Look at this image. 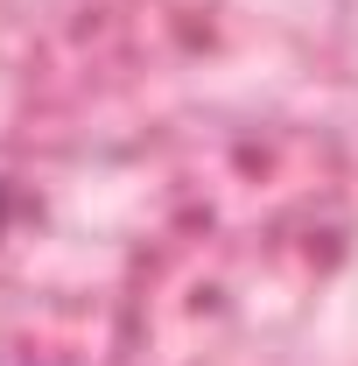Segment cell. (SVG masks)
Instances as JSON below:
<instances>
[{
  "mask_svg": "<svg viewBox=\"0 0 358 366\" xmlns=\"http://www.w3.org/2000/svg\"><path fill=\"white\" fill-rule=\"evenodd\" d=\"M14 219H21V183L0 177V254H7V232H14Z\"/></svg>",
  "mask_w": 358,
  "mask_h": 366,
  "instance_id": "cell-1",
  "label": "cell"
}]
</instances>
